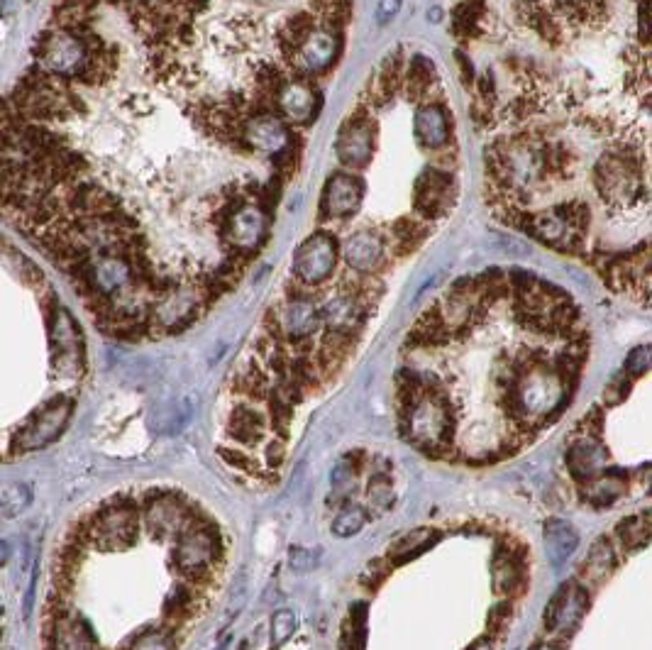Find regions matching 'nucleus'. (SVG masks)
<instances>
[{"label":"nucleus","mask_w":652,"mask_h":650,"mask_svg":"<svg viewBox=\"0 0 652 650\" xmlns=\"http://www.w3.org/2000/svg\"><path fill=\"white\" fill-rule=\"evenodd\" d=\"M355 0H54L5 96L3 216L106 338L201 323L272 240Z\"/></svg>","instance_id":"obj_1"},{"label":"nucleus","mask_w":652,"mask_h":650,"mask_svg":"<svg viewBox=\"0 0 652 650\" xmlns=\"http://www.w3.org/2000/svg\"><path fill=\"white\" fill-rule=\"evenodd\" d=\"M494 220L652 308V0H457Z\"/></svg>","instance_id":"obj_2"},{"label":"nucleus","mask_w":652,"mask_h":650,"mask_svg":"<svg viewBox=\"0 0 652 650\" xmlns=\"http://www.w3.org/2000/svg\"><path fill=\"white\" fill-rule=\"evenodd\" d=\"M364 84L379 108L374 86ZM377 172L379 140L367 198L345 211H316L313 220L340 245L335 277L311 294H274L220 391L213 453L245 489L281 482L301 416L350 367L396 274L460 203V142L425 147L384 194H374Z\"/></svg>","instance_id":"obj_3"},{"label":"nucleus","mask_w":652,"mask_h":650,"mask_svg":"<svg viewBox=\"0 0 652 650\" xmlns=\"http://www.w3.org/2000/svg\"><path fill=\"white\" fill-rule=\"evenodd\" d=\"M591 343L587 313L565 286L523 267L464 274L403 335L396 433L442 465H504L572 409Z\"/></svg>","instance_id":"obj_4"},{"label":"nucleus","mask_w":652,"mask_h":650,"mask_svg":"<svg viewBox=\"0 0 652 650\" xmlns=\"http://www.w3.org/2000/svg\"><path fill=\"white\" fill-rule=\"evenodd\" d=\"M232 536L174 484L115 489L52 548L40 650H184L228 585Z\"/></svg>","instance_id":"obj_5"},{"label":"nucleus","mask_w":652,"mask_h":650,"mask_svg":"<svg viewBox=\"0 0 652 650\" xmlns=\"http://www.w3.org/2000/svg\"><path fill=\"white\" fill-rule=\"evenodd\" d=\"M528 650H652V501L589 545Z\"/></svg>","instance_id":"obj_6"},{"label":"nucleus","mask_w":652,"mask_h":650,"mask_svg":"<svg viewBox=\"0 0 652 650\" xmlns=\"http://www.w3.org/2000/svg\"><path fill=\"white\" fill-rule=\"evenodd\" d=\"M562 467L569 497L584 509L652 501V343L633 347L599 399L574 421Z\"/></svg>","instance_id":"obj_7"},{"label":"nucleus","mask_w":652,"mask_h":650,"mask_svg":"<svg viewBox=\"0 0 652 650\" xmlns=\"http://www.w3.org/2000/svg\"><path fill=\"white\" fill-rule=\"evenodd\" d=\"M545 543L550 550V558L555 565L567 563L569 555L577 548V533L567 521L550 519L545 523Z\"/></svg>","instance_id":"obj_8"},{"label":"nucleus","mask_w":652,"mask_h":650,"mask_svg":"<svg viewBox=\"0 0 652 650\" xmlns=\"http://www.w3.org/2000/svg\"><path fill=\"white\" fill-rule=\"evenodd\" d=\"M367 521H369L367 509H362L357 501H352V504H347L345 509L335 516L333 523H330V531H333V536L337 538H350V536H357V533L367 526Z\"/></svg>","instance_id":"obj_9"},{"label":"nucleus","mask_w":652,"mask_h":650,"mask_svg":"<svg viewBox=\"0 0 652 650\" xmlns=\"http://www.w3.org/2000/svg\"><path fill=\"white\" fill-rule=\"evenodd\" d=\"M30 504V487L27 484H8L3 489V514L5 519H13L20 511H25V506Z\"/></svg>","instance_id":"obj_10"},{"label":"nucleus","mask_w":652,"mask_h":650,"mask_svg":"<svg viewBox=\"0 0 652 650\" xmlns=\"http://www.w3.org/2000/svg\"><path fill=\"white\" fill-rule=\"evenodd\" d=\"M399 10H401V0H379V10H377L379 25H386L389 20H394Z\"/></svg>","instance_id":"obj_11"}]
</instances>
